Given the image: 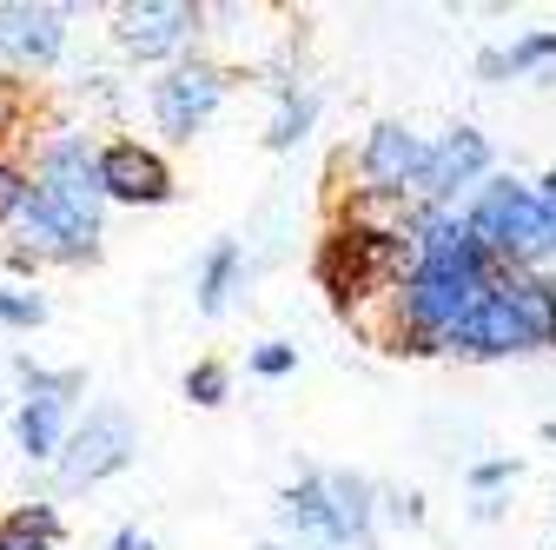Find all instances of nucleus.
<instances>
[{"mask_svg": "<svg viewBox=\"0 0 556 550\" xmlns=\"http://www.w3.org/2000/svg\"><path fill=\"white\" fill-rule=\"evenodd\" d=\"M543 445H549V451H556V425H543Z\"/></svg>", "mask_w": 556, "mask_h": 550, "instance_id": "31", "label": "nucleus"}, {"mask_svg": "<svg viewBox=\"0 0 556 550\" xmlns=\"http://www.w3.org/2000/svg\"><path fill=\"white\" fill-rule=\"evenodd\" d=\"M14 398H66L80 404L87 398V372L80 365H40V359H14Z\"/></svg>", "mask_w": 556, "mask_h": 550, "instance_id": "18", "label": "nucleus"}, {"mask_svg": "<svg viewBox=\"0 0 556 550\" xmlns=\"http://www.w3.org/2000/svg\"><path fill=\"white\" fill-rule=\"evenodd\" d=\"M543 352H556V272H497L438 346V359L457 365H510Z\"/></svg>", "mask_w": 556, "mask_h": 550, "instance_id": "3", "label": "nucleus"}, {"mask_svg": "<svg viewBox=\"0 0 556 550\" xmlns=\"http://www.w3.org/2000/svg\"><path fill=\"white\" fill-rule=\"evenodd\" d=\"M27 192H34L27 166H21L14 153H0V239L14 233V220H21V205H27Z\"/></svg>", "mask_w": 556, "mask_h": 550, "instance_id": "25", "label": "nucleus"}, {"mask_svg": "<svg viewBox=\"0 0 556 550\" xmlns=\"http://www.w3.org/2000/svg\"><path fill=\"white\" fill-rule=\"evenodd\" d=\"M425 160H431V133H417L410 120H371L358 133V147H344L352 192H338V199L410 205L417 199V179H425Z\"/></svg>", "mask_w": 556, "mask_h": 550, "instance_id": "5", "label": "nucleus"}, {"mask_svg": "<svg viewBox=\"0 0 556 550\" xmlns=\"http://www.w3.org/2000/svg\"><path fill=\"white\" fill-rule=\"evenodd\" d=\"M0 411H14V398H8V391H0Z\"/></svg>", "mask_w": 556, "mask_h": 550, "instance_id": "33", "label": "nucleus"}, {"mask_svg": "<svg viewBox=\"0 0 556 550\" xmlns=\"http://www.w3.org/2000/svg\"><path fill=\"white\" fill-rule=\"evenodd\" d=\"M245 286H252V252L239 239H213V246L192 259V305L205 318H226Z\"/></svg>", "mask_w": 556, "mask_h": 550, "instance_id": "15", "label": "nucleus"}, {"mask_svg": "<svg viewBox=\"0 0 556 550\" xmlns=\"http://www.w3.org/2000/svg\"><path fill=\"white\" fill-rule=\"evenodd\" d=\"M186 398H192L199 411H219V404L232 398V365H226V359H192V365H186Z\"/></svg>", "mask_w": 556, "mask_h": 550, "instance_id": "19", "label": "nucleus"}, {"mask_svg": "<svg viewBox=\"0 0 556 550\" xmlns=\"http://www.w3.org/2000/svg\"><path fill=\"white\" fill-rule=\"evenodd\" d=\"M517 477H523L517 458H477V464L464 471V491H470V498H510Z\"/></svg>", "mask_w": 556, "mask_h": 550, "instance_id": "23", "label": "nucleus"}, {"mask_svg": "<svg viewBox=\"0 0 556 550\" xmlns=\"http://www.w3.org/2000/svg\"><path fill=\"white\" fill-rule=\"evenodd\" d=\"M410 233H417V259L410 272L391 286V299L378 312L358 318V332L371 338L378 352H397V359H438L444 332L477 305V292L497 279V259L477 246V233L464 226V213H410Z\"/></svg>", "mask_w": 556, "mask_h": 550, "instance_id": "1", "label": "nucleus"}, {"mask_svg": "<svg viewBox=\"0 0 556 550\" xmlns=\"http://www.w3.org/2000/svg\"><path fill=\"white\" fill-rule=\"evenodd\" d=\"M318 477H325L344 550H378V477H365L352 464H318Z\"/></svg>", "mask_w": 556, "mask_h": 550, "instance_id": "14", "label": "nucleus"}, {"mask_svg": "<svg viewBox=\"0 0 556 550\" xmlns=\"http://www.w3.org/2000/svg\"><path fill=\"white\" fill-rule=\"evenodd\" d=\"M258 550H292V543H278V537H271V543H258Z\"/></svg>", "mask_w": 556, "mask_h": 550, "instance_id": "32", "label": "nucleus"}, {"mask_svg": "<svg viewBox=\"0 0 556 550\" xmlns=\"http://www.w3.org/2000/svg\"><path fill=\"white\" fill-rule=\"evenodd\" d=\"M245 372H252V378H265V385L292 378V372H299V346H292V338H265V346H252V352H245Z\"/></svg>", "mask_w": 556, "mask_h": 550, "instance_id": "24", "label": "nucleus"}, {"mask_svg": "<svg viewBox=\"0 0 556 550\" xmlns=\"http://www.w3.org/2000/svg\"><path fill=\"white\" fill-rule=\"evenodd\" d=\"M530 186H536V199H543V205H549V220H556V166H543V173H536V179H530Z\"/></svg>", "mask_w": 556, "mask_h": 550, "instance_id": "30", "label": "nucleus"}, {"mask_svg": "<svg viewBox=\"0 0 556 550\" xmlns=\"http://www.w3.org/2000/svg\"><path fill=\"white\" fill-rule=\"evenodd\" d=\"M497 173V147H491V133L457 120L444 133H431V160H425V179H417V199L410 205H425V213H457V205Z\"/></svg>", "mask_w": 556, "mask_h": 550, "instance_id": "9", "label": "nucleus"}, {"mask_svg": "<svg viewBox=\"0 0 556 550\" xmlns=\"http://www.w3.org/2000/svg\"><path fill=\"white\" fill-rule=\"evenodd\" d=\"M8 524H14L21 537L53 543V550H60V537H66V517H60V504H53V498H27V504H14V511H8Z\"/></svg>", "mask_w": 556, "mask_h": 550, "instance_id": "22", "label": "nucleus"}, {"mask_svg": "<svg viewBox=\"0 0 556 550\" xmlns=\"http://www.w3.org/2000/svg\"><path fill=\"white\" fill-rule=\"evenodd\" d=\"M504 511H510V498H470V517H477V524H497Z\"/></svg>", "mask_w": 556, "mask_h": 550, "instance_id": "29", "label": "nucleus"}, {"mask_svg": "<svg viewBox=\"0 0 556 550\" xmlns=\"http://www.w3.org/2000/svg\"><path fill=\"white\" fill-rule=\"evenodd\" d=\"M74 418H80V404H66V398H14V411H8L14 445H21L27 464H53L66 432H74Z\"/></svg>", "mask_w": 556, "mask_h": 550, "instance_id": "16", "label": "nucleus"}, {"mask_svg": "<svg viewBox=\"0 0 556 550\" xmlns=\"http://www.w3.org/2000/svg\"><path fill=\"white\" fill-rule=\"evenodd\" d=\"M232 87H239V74H232L226 60L192 53V60L166 66V74H153V87H147V113H153V126L166 133L173 147H192L199 133L226 113Z\"/></svg>", "mask_w": 556, "mask_h": 550, "instance_id": "6", "label": "nucleus"}, {"mask_svg": "<svg viewBox=\"0 0 556 550\" xmlns=\"http://www.w3.org/2000/svg\"><path fill=\"white\" fill-rule=\"evenodd\" d=\"M100 192H106V205L153 213V205H173L179 179H173V166H166V153L153 140L119 133V140H100Z\"/></svg>", "mask_w": 556, "mask_h": 550, "instance_id": "10", "label": "nucleus"}, {"mask_svg": "<svg viewBox=\"0 0 556 550\" xmlns=\"http://www.w3.org/2000/svg\"><path fill=\"white\" fill-rule=\"evenodd\" d=\"M470 74H477L483 87H504V80H510V53H504V40H491V47H477V60H470Z\"/></svg>", "mask_w": 556, "mask_h": 550, "instance_id": "26", "label": "nucleus"}, {"mask_svg": "<svg viewBox=\"0 0 556 550\" xmlns=\"http://www.w3.org/2000/svg\"><path fill=\"white\" fill-rule=\"evenodd\" d=\"M504 53H510V80L556 87V27H523L517 40H504Z\"/></svg>", "mask_w": 556, "mask_h": 550, "instance_id": "17", "label": "nucleus"}, {"mask_svg": "<svg viewBox=\"0 0 556 550\" xmlns=\"http://www.w3.org/2000/svg\"><path fill=\"white\" fill-rule=\"evenodd\" d=\"M278 530H286L292 550H344L338 537V517H331V498H325V477L318 471H299L286 491H278Z\"/></svg>", "mask_w": 556, "mask_h": 550, "instance_id": "13", "label": "nucleus"}, {"mask_svg": "<svg viewBox=\"0 0 556 550\" xmlns=\"http://www.w3.org/2000/svg\"><path fill=\"white\" fill-rule=\"evenodd\" d=\"M106 550H160V543H153L147 530H139V524H119V530L106 537Z\"/></svg>", "mask_w": 556, "mask_h": 550, "instance_id": "27", "label": "nucleus"}, {"mask_svg": "<svg viewBox=\"0 0 556 550\" xmlns=\"http://www.w3.org/2000/svg\"><path fill=\"white\" fill-rule=\"evenodd\" d=\"M425 517H431V504H425V491H417V485H378V524H391V530H425Z\"/></svg>", "mask_w": 556, "mask_h": 550, "instance_id": "20", "label": "nucleus"}, {"mask_svg": "<svg viewBox=\"0 0 556 550\" xmlns=\"http://www.w3.org/2000/svg\"><path fill=\"white\" fill-rule=\"evenodd\" d=\"M0 550H53V543H40V537H21L8 517H0Z\"/></svg>", "mask_w": 556, "mask_h": 550, "instance_id": "28", "label": "nucleus"}, {"mask_svg": "<svg viewBox=\"0 0 556 550\" xmlns=\"http://www.w3.org/2000/svg\"><path fill=\"white\" fill-rule=\"evenodd\" d=\"M34 192L8 246L34 252L40 265H93L106 246V192H100V140L87 126H60L34 147L27 166Z\"/></svg>", "mask_w": 556, "mask_h": 550, "instance_id": "2", "label": "nucleus"}, {"mask_svg": "<svg viewBox=\"0 0 556 550\" xmlns=\"http://www.w3.org/2000/svg\"><path fill=\"white\" fill-rule=\"evenodd\" d=\"M205 27H213V8L199 0H126L113 8V47L132 60V66H179L205 47Z\"/></svg>", "mask_w": 556, "mask_h": 550, "instance_id": "7", "label": "nucleus"}, {"mask_svg": "<svg viewBox=\"0 0 556 550\" xmlns=\"http://www.w3.org/2000/svg\"><path fill=\"white\" fill-rule=\"evenodd\" d=\"M66 53V8L53 0H0V66L8 74H47Z\"/></svg>", "mask_w": 556, "mask_h": 550, "instance_id": "11", "label": "nucleus"}, {"mask_svg": "<svg viewBox=\"0 0 556 550\" xmlns=\"http://www.w3.org/2000/svg\"><path fill=\"white\" fill-rule=\"evenodd\" d=\"M47 299L34 292V286H14V279H0V325H8V332H40L47 325Z\"/></svg>", "mask_w": 556, "mask_h": 550, "instance_id": "21", "label": "nucleus"}, {"mask_svg": "<svg viewBox=\"0 0 556 550\" xmlns=\"http://www.w3.org/2000/svg\"><path fill=\"white\" fill-rule=\"evenodd\" d=\"M265 93H271V120H265V153H299L312 133H318V113H325V93L299 74V66H278L265 74Z\"/></svg>", "mask_w": 556, "mask_h": 550, "instance_id": "12", "label": "nucleus"}, {"mask_svg": "<svg viewBox=\"0 0 556 550\" xmlns=\"http://www.w3.org/2000/svg\"><path fill=\"white\" fill-rule=\"evenodd\" d=\"M139 458V425H132V411L126 404H87L74 432H66L60 458H53V485L60 491H93L106 485V477L132 471Z\"/></svg>", "mask_w": 556, "mask_h": 550, "instance_id": "8", "label": "nucleus"}, {"mask_svg": "<svg viewBox=\"0 0 556 550\" xmlns=\"http://www.w3.org/2000/svg\"><path fill=\"white\" fill-rule=\"evenodd\" d=\"M457 213L477 233V246L497 259V272H556V220L530 179L497 166Z\"/></svg>", "mask_w": 556, "mask_h": 550, "instance_id": "4", "label": "nucleus"}]
</instances>
